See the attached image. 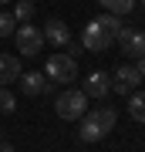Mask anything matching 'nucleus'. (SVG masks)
I'll return each mask as SVG.
<instances>
[{"label": "nucleus", "instance_id": "obj_1", "mask_svg": "<svg viewBox=\"0 0 145 152\" xmlns=\"http://www.w3.org/2000/svg\"><path fill=\"white\" fill-rule=\"evenodd\" d=\"M122 27H125V24H122L115 14L95 17V20H88V27L81 31V48L101 54V51H108V44H115V34H118Z\"/></svg>", "mask_w": 145, "mask_h": 152}, {"label": "nucleus", "instance_id": "obj_2", "mask_svg": "<svg viewBox=\"0 0 145 152\" xmlns=\"http://www.w3.org/2000/svg\"><path fill=\"white\" fill-rule=\"evenodd\" d=\"M115 122H118V112H115V108H95V112H85V115H81L78 139H81V142H101L108 132L115 129Z\"/></svg>", "mask_w": 145, "mask_h": 152}, {"label": "nucleus", "instance_id": "obj_3", "mask_svg": "<svg viewBox=\"0 0 145 152\" xmlns=\"http://www.w3.org/2000/svg\"><path fill=\"white\" fill-rule=\"evenodd\" d=\"M54 112L64 122H78L81 115L88 112V95L81 91V88H68V91H61L54 98Z\"/></svg>", "mask_w": 145, "mask_h": 152}, {"label": "nucleus", "instance_id": "obj_4", "mask_svg": "<svg viewBox=\"0 0 145 152\" xmlns=\"http://www.w3.org/2000/svg\"><path fill=\"white\" fill-rule=\"evenodd\" d=\"M44 78H47V81H58V85H71V81L78 78L74 58H68V54H51L47 64H44Z\"/></svg>", "mask_w": 145, "mask_h": 152}, {"label": "nucleus", "instance_id": "obj_5", "mask_svg": "<svg viewBox=\"0 0 145 152\" xmlns=\"http://www.w3.org/2000/svg\"><path fill=\"white\" fill-rule=\"evenodd\" d=\"M14 41H17V51H20V54H27V58L41 54V48H44V34L34 27V24H17Z\"/></svg>", "mask_w": 145, "mask_h": 152}, {"label": "nucleus", "instance_id": "obj_6", "mask_svg": "<svg viewBox=\"0 0 145 152\" xmlns=\"http://www.w3.org/2000/svg\"><path fill=\"white\" fill-rule=\"evenodd\" d=\"M115 44H118L125 54L142 58V54H145V31H138V27H122L118 34H115Z\"/></svg>", "mask_w": 145, "mask_h": 152}, {"label": "nucleus", "instance_id": "obj_7", "mask_svg": "<svg viewBox=\"0 0 145 152\" xmlns=\"http://www.w3.org/2000/svg\"><path fill=\"white\" fill-rule=\"evenodd\" d=\"M138 71H135V64H122V68H115V75H111V91H118V95H132L135 88H138Z\"/></svg>", "mask_w": 145, "mask_h": 152}, {"label": "nucleus", "instance_id": "obj_8", "mask_svg": "<svg viewBox=\"0 0 145 152\" xmlns=\"http://www.w3.org/2000/svg\"><path fill=\"white\" fill-rule=\"evenodd\" d=\"M44 41H51L54 44V48H64V44L71 41V27H68V24L64 20H58V17H51V20L47 24H44Z\"/></svg>", "mask_w": 145, "mask_h": 152}, {"label": "nucleus", "instance_id": "obj_9", "mask_svg": "<svg viewBox=\"0 0 145 152\" xmlns=\"http://www.w3.org/2000/svg\"><path fill=\"white\" fill-rule=\"evenodd\" d=\"M17 81H20V91H24V95H31V98H34V95L51 91V81L41 75V71H27V75H20V78H17Z\"/></svg>", "mask_w": 145, "mask_h": 152}, {"label": "nucleus", "instance_id": "obj_10", "mask_svg": "<svg viewBox=\"0 0 145 152\" xmlns=\"http://www.w3.org/2000/svg\"><path fill=\"white\" fill-rule=\"evenodd\" d=\"M108 88H111V78H108L105 71H91V75L85 78V88H81V91H85L88 98H105Z\"/></svg>", "mask_w": 145, "mask_h": 152}, {"label": "nucleus", "instance_id": "obj_11", "mask_svg": "<svg viewBox=\"0 0 145 152\" xmlns=\"http://www.w3.org/2000/svg\"><path fill=\"white\" fill-rule=\"evenodd\" d=\"M24 71H20V61L14 54H0V88H7L10 81H17Z\"/></svg>", "mask_w": 145, "mask_h": 152}, {"label": "nucleus", "instance_id": "obj_12", "mask_svg": "<svg viewBox=\"0 0 145 152\" xmlns=\"http://www.w3.org/2000/svg\"><path fill=\"white\" fill-rule=\"evenodd\" d=\"M128 115L135 122H145V91H132L128 95Z\"/></svg>", "mask_w": 145, "mask_h": 152}, {"label": "nucleus", "instance_id": "obj_13", "mask_svg": "<svg viewBox=\"0 0 145 152\" xmlns=\"http://www.w3.org/2000/svg\"><path fill=\"white\" fill-rule=\"evenodd\" d=\"M98 4H101L108 14H115V17H122V14L135 10V0H98Z\"/></svg>", "mask_w": 145, "mask_h": 152}, {"label": "nucleus", "instance_id": "obj_14", "mask_svg": "<svg viewBox=\"0 0 145 152\" xmlns=\"http://www.w3.org/2000/svg\"><path fill=\"white\" fill-rule=\"evenodd\" d=\"M34 17V0H17V7H14V20L17 24H27Z\"/></svg>", "mask_w": 145, "mask_h": 152}, {"label": "nucleus", "instance_id": "obj_15", "mask_svg": "<svg viewBox=\"0 0 145 152\" xmlns=\"http://www.w3.org/2000/svg\"><path fill=\"white\" fill-rule=\"evenodd\" d=\"M14 31H17V20H14V14L0 10V37H10Z\"/></svg>", "mask_w": 145, "mask_h": 152}, {"label": "nucleus", "instance_id": "obj_16", "mask_svg": "<svg viewBox=\"0 0 145 152\" xmlns=\"http://www.w3.org/2000/svg\"><path fill=\"white\" fill-rule=\"evenodd\" d=\"M14 108H17V98L7 91V88H0V112H4V115H10Z\"/></svg>", "mask_w": 145, "mask_h": 152}, {"label": "nucleus", "instance_id": "obj_17", "mask_svg": "<svg viewBox=\"0 0 145 152\" xmlns=\"http://www.w3.org/2000/svg\"><path fill=\"white\" fill-rule=\"evenodd\" d=\"M64 48H68V58H78L81 54V41H68Z\"/></svg>", "mask_w": 145, "mask_h": 152}, {"label": "nucleus", "instance_id": "obj_18", "mask_svg": "<svg viewBox=\"0 0 145 152\" xmlns=\"http://www.w3.org/2000/svg\"><path fill=\"white\" fill-rule=\"evenodd\" d=\"M135 71H138V78H145V54L135 58Z\"/></svg>", "mask_w": 145, "mask_h": 152}, {"label": "nucleus", "instance_id": "obj_19", "mask_svg": "<svg viewBox=\"0 0 145 152\" xmlns=\"http://www.w3.org/2000/svg\"><path fill=\"white\" fill-rule=\"evenodd\" d=\"M0 152H17L14 145H7V142H0Z\"/></svg>", "mask_w": 145, "mask_h": 152}, {"label": "nucleus", "instance_id": "obj_20", "mask_svg": "<svg viewBox=\"0 0 145 152\" xmlns=\"http://www.w3.org/2000/svg\"><path fill=\"white\" fill-rule=\"evenodd\" d=\"M0 4H10V0H0Z\"/></svg>", "mask_w": 145, "mask_h": 152}, {"label": "nucleus", "instance_id": "obj_21", "mask_svg": "<svg viewBox=\"0 0 145 152\" xmlns=\"http://www.w3.org/2000/svg\"><path fill=\"white\" fill-rule=\"evenodd\" d=\"M0 142H4V132H0Z\"/></svg>", "mask_w": 145, "mask_h": 152}, {"label": "nucleus", "instance_id": "obj_22", "mask_svg": "<svg viewBox=\"0 0 145 152\" xmlns=\"http://www.w3.org/2000/svg\"><path fill=\"white\" fill-rule=\"evenodd\" d=\"M142 7H145V0H142Z\"/></svg>", "mask_w": 145, "mask_h": 152}]
</instances>
